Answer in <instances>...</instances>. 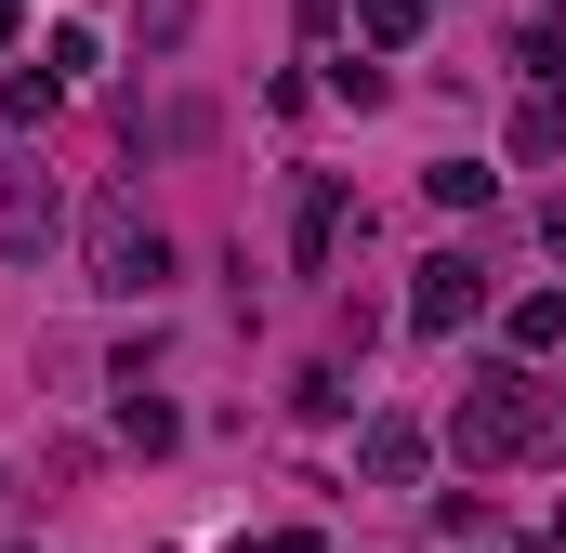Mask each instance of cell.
Wrapping results in <instances>:
<instances>
[{"label":"cell","mask_w":566,"mask_h":553,"mask_svg":"<svg viewBox=\"0 0 566 553\" xmlns=\"http://www.w3.org/2000/svg\"><path fill=\"white\" fill-rule=\"evenodd\" d=\"M80 276H93L106 303H145V290L171 276V238L145 225L133 185H93V211H80Z\"/></svg>","instance_id":"cell-1"},{"label":"cell","mask_w":566,"mask_h":553,"mask_svg":"<svg viewBox=\"0 0 566 553\" xmlns=\"http://www.w3.org/2000/svg\"><path fill=\"white\" fill-rule=\"evenodd\" d=\"M541 369H474V383H461V409H448V448H461V461H474V474H501V461H527V448H541Z\"/></svg>","instance_id":"cell-2"},{"label":"cell","mask_w":566,"mask_h":553,"mask_svg":"<svg viewBox=\"0 0 566 553\" xmlns=\"http://www.w3.org/2000/svg\"><path fill=\"white\" fill-rule=\"evenodd\" d=\"M474 316H488V264H474V251H434V264L409 276V330L448 343V330H474Z\"/></svg>","instance_id":"cell-3"},{"label":"cell","mask_w":566,"mask_h":553,"mask_svg":"<svg viewBox=\"0 0 566 553\" xmlns=\"http://www.w3.org/2000/svg\"><path fill=\"white\" fill-rule=\"evenodd\" d=\"M66 238V198H53V171H0V264H40Z\"/></svg>","instance_id":"cell-4"},{"label":"cell","mask_w":566,"mask_h":553,"mask_svg":"<svg viewBox=\"0 0 566 553\" xmlns=\"http://www.w3.org/2000/svg\"><path fill=\"white\" fill-rule=\"evenodd\" d=\"M290 251H303V264H329V251H343V185H303V211H290Z\"/></svg>","instance_id":"cell-5"},{"label":"cell","mask_w":566,"mask_h":553,"mask_svg":"<svg viewBox=\"0 0 566 553\" xmlns=\"http://www.w3.org/2000/svg\"><path fill=\"white\" fill-rule=\"evenodd\" d=\"M53 106H66V80H53V66H13V80H0V119H27V133H40Z\"/></svg>","instance_id":"cell-6"},{"label":"cell","mask_w":566,"mask_h":553,"mask_svg":"<svg viewBox=\"0 0 566 553\" xmlns=\"http://www.w3.org/2000/svg\"><path fill=\"white\" fill-rule=\"evenodd\" d=\"M369 474L409 488V474H422V421H369Z\"/></svg>","instance_id":"cell-7"},{"label":"cell","mask_w":566,"mask_h":553,"mask_svg":"<svg viewBox=\"0 0 566 553\" xmlns=\"http://www.w3.org/2000/svg\"><path fill=\"white\" fill-rule=\"evenodd\" d=\"M566 343V290H527V303H514V356H554Z\"/></svg>","instance_id":"cell-8"},{"label":"cell","mask_w":566,"mask_h":553,"mask_svg":"<svg viewBox=\"0 0 566 553\" xmlns=\"http://www.w3.org/2000/svg\"><path fill=\"white\" fill-rule=\"evenodd\" d=\"M119 435H133V448H171V435H185V409H171V396H145V383H133V396H119Z\"/></svg>","instance_id":"cell-9"},{"label":"cell","mask_w":566,"mask_h":553,"mask_svg":"<svg viewBox=\"0 0 566 553\" xmlns=\"http://www.w3.org/2000/svg\"><path fill=\"white\" fill-rule=\"evenodd\" d=\"M356 27H369V53H409L422 40V0H356Z\"/></svg>","instance_id":"cell-10"},{"label":"cell","mask_w":566,"mask_h":553,"mask_svg":"<svg viewBox=\"0 0 566 553\" xmlns=\"http://www.w3.org/2000/svg\"><path fill=\"white\" fill-rule=\"evenodd\" d=\"M422 185H434V211H488V171H474V158H434Z\"/></svg>","instance_id":"cell-11"},{"label":"cell","mask_w":566,"mask_h":553,"mask_svg":"<svg viewBox=\"0 0 566 553\" xmlns=\"http://www.w3.org/2000/svg\"><path fill=\"white\" fill-rule=\"evenodd\" d=\"M554 145H566V93H541V106L514 119V158H554Z\"/></svg>","instance_id":"cell-12"},{"label":"cell","mask_w":566,"mask_h":553,"mask_svg":"<svg viewBox=\"0 0 566 553\" xmlns=\"http://www.w3.org/2000/svg\"><path fill=\"white\" fill-rule=\"evenodd\" d=\"M133 27H145V53H171V40L198 27V0H133Z\"/></svg>","instance_id":"cell-13"},{"label":"cell","mask_w":566,"mask_h":553,"mask_svg":"<svg viewBox=\"0 0 566 553\" xmlns=\"http://www.w3.org/2000/svg\"><path fill=\"white\" fill-rule=\"evenodd\" d=\"M251 553H329V541H316V528H264Z\"/></svg>","instance_id":"cell-14"},{"label":"cell","mask_w":566,"mask_h":553,"mask_svg":"<svg viewBox=\"0 0 566 553\" xmlns=\"http://www.w3.org/2000/svg\"><path fill=\"white\" fill-rule=\"evenodd\" d=\"M13 40H27V0H0V53H13Z\"/></svg>","instance_id":"cell-15"},{"label":"cell","mask_w":566,"mask_h":553,"mask_svg":"<svg viewBox=\"0 0 566 553\" xmlns=\"http://www.w3.org/2000/svg\"><path fill=\"white\" fill-rule=\"evenodd\" d=\"M303 27H343V0H303Z\"/></svg>","instance_id":"cell-16"},{"label":"cell","mask_w":566,"mask_h":553,"mask_svg":"<svg viewBox=\"0 0 566 553\" xmlns=\"http://www.w3.org/2000/svg\"><path fill=\"white\" fill-rule=\"evenodd\" d=\"M554 251H566V198H554Z\"/></svg>","instance_id":"cell-17"}]
</instances>
